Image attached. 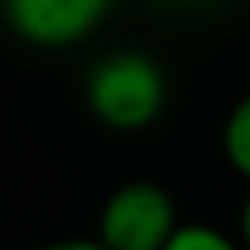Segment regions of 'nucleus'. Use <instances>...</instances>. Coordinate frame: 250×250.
<instances>
[{
    "label": "nucleus",
    "mask_w": 250,
    "mask_h": 250,
    "mask_svg": "<svg viewBox=\"0 0 250 250\" xmlns=\"http://www.w3.org/2000/svg\"><path fill=\"white\" fill-rule=\"evenodd\" d=\"M219 145H223L227 164L250 184V90L230 105V113L223 121V133H219Z\"/></svg>",
    "instance_id": "nucleus-4"
},
{
    "label": "nucleus",
    "mask_w": 250,
    "mask_h": 250,
    "mask_svg": "<svg viewBox=\"0 0 250 250\" xmlns=\"http://www.w3.org/2000/svg\"><path fill=\"white\" fill-rule=\"evenodd\" d=\"M176 227H180V211L164 184L125 180L105 195L94 238L105 250H164Z\"/></svg>",
    "instance_id": "nucleus-2"
},
{
    "label": "nucleus",
    "mask_w": 250,
    "mask_h": 250,
    "mask_svg": "<svg viewBox=\"0 0 250 250\" xmlns=\"http://www.w3.org/2000/svg\"><path fill=\"white\" fill-rule=\"evenodd\" d=\"M35 250H105L98 238H55V242H43Z\"/></svg>",
    "instance_id": "nucleus-6"
},
{
    "label": "nucleus",
    "mask_w": 250,
    "mask_h": 250,
    "mask_svg": "<svg viewBox=\"0 0 250 250\" xmlns=\"http://www.w3.org/2000/svg\"><path fill=\"white\" fill-rule=\"evenodd\" d=\"M164 250H246L238 234L211 227V223H180L172 230V238L164 242Z\"/></svg>",
    "instance_id": "nucleus-5"
},
{
    "label": "nucleus",
    "mask_w": 250,
    "mask_h": 250,
    "mask_svg": "<svg viewBox=\"0 0 250 250\" xmlns=\"http://www.w3.org/2000/svg\"><path fill=\"white\" fill-rule=\"evenodd\" d=\"M164 4H176V8H199V4H211V0H164Z\"/></svg>",
    "instance_id": "nucleus-8"
},
{
    "label": "nucleus",
    "mask_w": 250,
    "mask_h": 250,
    "mask_svg": "<svg viewBox=\"0 0 250 250\" xmlns=\"http://www.w3.org/2000/svg\"><path fill=\"white\" fill-rule=\"evenodd\" d=\"M82 98H86V109L94 113V121H102L105 129L137 133V129H148L164 113L168 74L148 51L121 47V51L102 55L86 70Z\"/></svg>",
    "instance_id": "nucleus-1"
},
{
    "label": "nucleus",
    "mask_w": 250,
    "mask_h": 250,
    "mask_svg": "<svg viewBox=\"0 0 250 250\" xmlns=\"http://www.w3.org/2000/svg\"><path fill=\"white\" fill-rule=\"evenodd\" d=\"M0 8L23 43L59 51L90 39L105 23L113 0H0Z\"/></svg>",
    "instance_id": "nucleus-3"
},
{
    "label": "nucleus",
    "mask_w": 250,
    "mask_h": 250,
    "mask_svg": "<svg viewBox=\"0 0 250 250\" xmlns=\"http://www.w3.org/2000/svg\"><path fill=\"white\" fill-rule=\"evenodd\" d=\"M238 238H242V246L250 250V191H246V199H242V211H238Z\"/></svg>",
    "instance_id": "nucleus-7"
}]
</instances>
